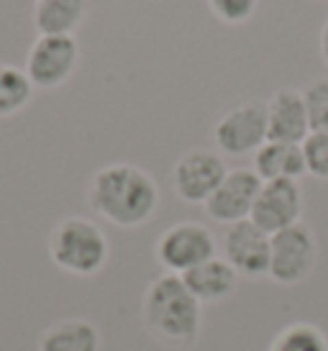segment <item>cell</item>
Returning <instances> with one entry per match:
<instances>
[{
  "label": "cell",
  "mask_w": 328,
  "mask_h": 351,
  "mask_svg": "<svg viewBox=\"0 0 328 351\" xmlns=\"http://www.w3.org/2000/svg\"><path fill=\"white\" fill-rule=\"evenodd\" d=\"M108 239L100 226L82 215L59 221L49 234V256L59 269L78 277H93L108 262Z\"/></svg>",
  "instance_id": "obj_3"
},
{
  "label": "cell",
  "mask_w": 328,
  "mask_h": 351,
  "mask_svg": "<svg viewBox=\"0 0 328 351\" xmlns=\"http://www.w3.org/2000/svg\"><path fill=\"white\" fill-rule=\"evenodd\" d=\"M80 62V44L75 36H39L26 57V75L31 85L54 90L65 85Z\"/></svg>",
  "instance_id": "obj_5"
},
{
  "label": "cell",
  "mask_w": 328,
  "mask_h": 351,
  "mask_svg": "<svg viewBox=\"0 0 328 351\" xmlns=\"http://www.w3.org/2000/svg\"><path fill=\"white\" fill-rule=\"evenodd\" d=\"M187 285V290L198 298L200 302H218L223 298L236 290L239 285V274L233 272V267L226 259H218L213 256L208 262L198 264L195 269L180 274Z\"/></svg>",
  "instance_id": "obj_14"
},
{
  "label": "cell",
  "mask_w": 328,
  "mask_h": 351,
  "mask_svg": "<svg viewBox=\"0 0 328 351\" xmlns=\"http://www.w3.org/2000/svg\"><path fill=\"white\" fill-rule=\"evenodd\" d=\"M267 141L303 144L310 134L303 90L282 88L267 103Z\"/></svg>",
  "instance_id": "obj_12"
},
{
  "label": "cell",
  "mask_w": 328,
  "mask_h": 351,
  "mask_svg": "<svg viewBox=\"0 0 328 351\" xmlns=\"http://www.w3.org/2000/svg\"><path fill=\"white\" fill-rule=\"evenodd\" d=\"M318 259L316 236L308 226L295 223L270 236V280L277 285L303 282Z\"/></svg>",
  "instance_id": "obj_4"
},
{
  "label": "cell",
  "mask_w": 328,
  "mask_h": 351,
  "mask_svg": "<svg viewBox=\"0 0 328 351\" xmlns=\"http://www.w3.org/2000/svg\"><path fill=\"white\" fill-rule=\"evenodd\" d=\"M229 175V167L223 162L221 154L208 152V149H193L180 162L174 165L172 182L177 195L185 203H203L215 193V187Z\"/></svg>",
  "instance_id": "obj_9"
},
{
  "label": "cell",
  "mask_w": 328,
  "mask_h": 351,
  "mask_svg": "<svg viewBox=\"0 0 328 351\" xmlns=\"http://www.w3.org/2000/svg\"><path fill=\"white\" fill-rule=\"evenodd\" d=\"M87 13V0H36L34 26L39 36H75Z\"/></svg>",
  "instance_id": "obj_15"
},
{
  "label": "cell",
  "mask_w": 328,
  "mask_h": 351,
  "mask_svg": "<svg viewBox=\"0 0 328 351\" xmlns=\"http://www.w3.org/2000/svg\"><path fill=\"white\" fill-rule=\"evenodd\" d=\"M31 95H34V85L26 69L0 64V118L21 113L31 103Z\"/></svg>",
  "instance_id": "obj_17"
},
{
  "label": "cell",
  "mask_w": 328,
  "mask_h": 351,
  "mask_svg": "<svg viewBox=\"0 0 328 351\" xmlns=\"http://www.w3.org/2000/svg\"><path fill=\"white\" fill-rule=\"evenodd\" d=\"M300 213H303V190L298 180H272L261 182L249 221L272 236L300 223Z\"/></svg>",
  "instance_id": "obj_7"
},
{
  "label": "cell",
  "mask_w": 328,
  "mask_h": 351,
  "mask_svg": "<svg viewBox=\"0 0 328 351\" xmlns=\"http://www.w3.org/2000/svg\"><path fill=\"white\" fill-rule=\"evenodd\" d=\"M270 351H328V339L313 323H290L274 336Z\"/></svg>",
  "instance_id": "obj_18"
},
{
  "label": "cell",
  "mask_w": 328,
  "mask_h": 351,
  "mask_svg": "<svg viewBox=\"0 0 328 351\" xmlns=\"http://www.w3.org/2000/svg\"><path fill=\"white\" fill-rule=\"evenodd\" d=\"M323 3H328V0H323Z\"/></svg>",
  "instance_id": "obj_23"
},
{
  "label": "cell",
  "mask_w": 328,
  "mask_h": 351,
  "mask_svg": "<svg viewBox=\"0 0 328 351\" xmlns=\"http://www.w3.org/2000/svg\"><path fill=\"white\" fill-rule=\"evenodd\" d=\"M215 144L223 154H251L267 141V108L264 103H244L229 110L215 123Z\"/></svg>",
  "instance_id": "obj_8"
},
{
  "label": "cell",
  "mask_w": 328,
  "mask_h": 351,
  "mask_svg": "<svg viewBox=\"0 0 328 351\" xmlns=\"http://www.w3.org/2000/svg\"><path fill=\"white\" fill-rule=\"evenodd\" d=\"M87 200L97 215L121 228H136L152 221L159 205V187L149 172L134 165H108L97 169Z\"/></svg>",
  "instance_id": "obj_1"
},
{
  "label": "cell",
  "mask_w": 328,
  "mask_h": 351,
  "mask_svg": "<svg viewBox=\"0 0 328 351\" xmlns=\"http://www.w3.org/2000/svg\"><path fill=\"white\" fill-rule=\"evenodd\" d=\"M254 172L261 182L272 180H300L305 175V156L303 144H285V141H264L254 152Z\"/></svg>",
  "instance_id": "obj_13"
},
{
  "label": "cell",
  "mask_w": 328,
  "mask_h": 351,
  "mask_svg": "<svg viewBox=\"0 0 328 351\" xmlns=\"http://www.w3.org/2000/svg\"><path fill=\"white\" fill-rule=\"evenodd\" d=\"M310 131H328V80H316L303 90Z\"/></svg>",
  "instance_id": "obj_19"
},
{
  "label": "cell",
  "mask_w": 328,
  "mask_h": 351,
  "mask_svg": "<svg viewBox=\"0 0 328 351\" xmlns=\"http://www.w3.org/2000/svg\"><path fill=\"white\" fill-rule=\"evenodd\" d=\"M305 169L316 180H328V131H310L303 141Z\"/></svg>",
  "instance_id": "obj_20"
},
{
  "label": "cell",
  "mask_w": 328,
  "mask_h": 351,
  "mask_svg": "<svg viewBox=\"0 0 328 351\" xmlns=\"http://www.w3.org/2000/svg\"><path fill=\"white\" fill-rule=\"evenodd\" d=\"M257 3L259 0H208V8L213 10V16L218 21L239 26V23H246L254 16Z\"/></svg>",
  "instance_id": "obj_21"
},
{
  "label": "cell",
  "mask_w": 328,
  "mask_h": 351,
  "mask_svg": "<svg viewBox=\"0 0 328 351\" xmlns=\"http://www.w3.org/2000/svg\"><path fill=\"white\" fill-rule=\"evenodd\" d=\"M215 256V239L200 223H174L156 241V259L167 272L185 274Z\"/></svg>",
  "instance_id": "obj_6"
},
{
  "label": "cell",
  "mask_w": 328,
  "mask_h": 351,
  "mask_svg": "<svg viewBox=\"0 0 328 351\" xmlns=\"http://www.w3.org/2000/svg\"><path fill=\"white\" fill-rule=\"evenodd\" d=\"M39 351H100V331L85 318H67L41 333Z\"/></svg>",
  "instance_id": "obj_16"
},
{
  "label": "cell",
  "mask_w": 328,
  "mask_h": 351,
  "mask_svg": "<svg viewBox=\"0 0 328 351\" xmlns=\"http://www.w3.org/2000/svg\"><path fill=\"white\" fill-rule=\"evenodd\" d=\"M261 190V180L254 169H229L223 182L215 187L208 200H205V213L218 223H239L251 215L254 200Z\"/></svg>",
  "instance_id": "obj_11"
},
{
  "label": "cell",
  "mask_w": 328,
  "mask_h": 351,
  "mask_svg": "<svg viewBox=\"0 0 328 351\" xmlns=\"http://www.w3.org/2000/svg\"><path fill=\"white\" fill-rule=\"evenodd\" d=\"M223 259L239 277L257 280L270 269V234L246 221L231 223L223 234Z\"/></svg>",
  "instance_id": "obj_10"
},
{
  "label": "cell",
  "mask_w": 328,
  "mask_h": 351,
  "mask_svg": "<svg viewBox=\"0 0 328 351\" xmlns=\"http://www.w3.org/2000/svg\"><path fill=\"white\" fill-rule=\"evenodd\" d=\"M320 57L328 64V19L323 23V29H320Z\"/></svg>",
  "instance_id": "obj_22"
},
{
  "label": "cell",
  "mask_w": 328,
  "mask_h": 351,
  "mask_svg": "<svg viewBox=\"0 0 328 351\" xmlns=\"http://www.w3.org/2000/svg\"><path fill=\"white\" fill-rule=\"evenodd\" d=\"M203 302L198 300L180 274L167 272L149 285L144 295V323L159 341L187 346L200 333Z\"/></svg>",
  "instance_id": "obj_2"
}]
</instances>
